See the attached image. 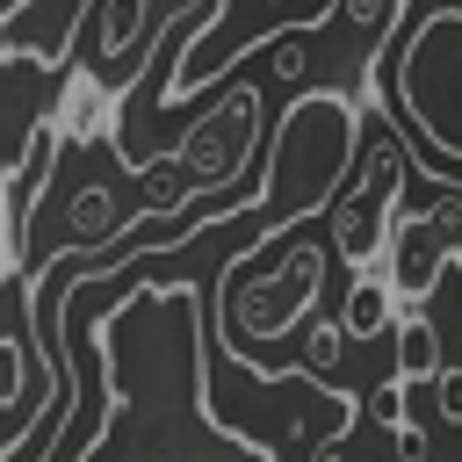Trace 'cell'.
I'll return each instance as SVG.
<instances>
[{"label":"cell","mask_w":462,"mask_h":462,"mask_svg":"<svg viewBox=\"0 0 462 462\" xmlns=\"http://www.w3.org/2000/svg\"><path fill=\"white\" fill-rule=\"evenodd\" d=\"M354 144H361L354 94H303V101H289V116L274 130V152H267L260 217L289 224V217H310L318 202H332L346 166H354Z\"/></svg>","instance_id":"cell-1"},{"label":"cell","mask_w":462,"mask_h":462,"mask_svg":"<svg viewBox=\"0 0 462 462\" xmlns=\"http://www.w3.org/2000/svg\"><path fill=\"white\" fill-rule=\"evenodd\" d=\"M383 94L397 108V123H411L433 152H448L462 166V7H433L404 51L383 58Z\"/></svg>","instance_id":"cell-2"},{"label":"cell","mask_w":462,"mask_h":462,"mask_svg":"<svg viewBox=\"0 0 462 462\" xmlns=\"http://www.w3.org/2000/svg\"><path fill=\"white\" fill-rule=\"evenodd\" d=\"M383 325V289H354V310H346V332H375Z\"/></svg>","instance_id":"cell-3"},{"label":"cell","mask_w":462,"mask_h":462,"mask_svg":"<svg viewBox=\"0 0 462 462\" xmlns=\"http://www.w3.org/2000/svg\"><path fill=\"white\" fill-rule=\"evenodd\" d=\"M7 14H22V0H7Z\"/></svg>","instance_id":"cell-4"}]
</instances>
